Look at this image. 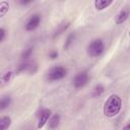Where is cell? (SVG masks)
I'll use <instances>...</instances> for the list:
<instances>
[{
	"instance_id": "obj_2",
	"label": "cell",
	"mask_w": 130,
	"mask_h": 130,
	"mask_svg": "<svg viewBox=\"0 0 130 130\" xmlns=\"http://www.w3.org/2000/svg\"><path fill=\"white\" fill-rule=\"evenodd\" d=\"M105 44L101 39L92 40L86 47V53L90 57H101L105 53Z\"/></svg>"
},
{
	"instance_id": "obj_23",
	"label": "cell",
	"mask_w": 130,
	"mask_h": 130,
	"mask_svg": "<svg viewBox=\"0 0 130 130\" xmlns=\"http://www.w3.org/2000/svg\"><path fill=\"white\" fill-rule=\"evenodd\" d=\"M129 35H130V31H129Z\"/></svg>"
},
{
	"instance_id": "obj_3",
	"label": "cell",
	"mask_w": 130,
	"mask_h": 130,
	"mask_svg": "<svg viewBox=\"0 0 130 130\" xmlns=\"http://www.w3.org/2000/svg\"><path fill=\"white\" fill-rule=\"evenodd\" d=\"M67 75V69L63 66H54L46 74V79L48 81H57L63 79Z\"/></svg>"
},
{
	"instance_id": "obj_5",
	"label": "cell",
	"mask_w": 130,
	"mask_h": 130,
	"mask_svg": "<svg viewBox=\"0 0 130 130\" xmlns=\"http://www.w3.org/2000/svg\"><path fill=\"white\" fill-rule=\"evenodd\" d=\"M41 15L40 14H38V13H35V14H32L28 19H27V21H26V23H25V30H27V31H30V30H34V29H36L38 26H39V24H40V22H41Z\"/></svg>"
},
{
	"instance_id": "obj_12",
	"label": "cell",
	"mask_w": 130,
	"mask_h": 130,
	"mask_svg": "<svg viewBox=\"0 0 130 130\" xmlns=\"http://www.w3.org/2000/svg\"><path fill=\"white\" fill-rule=\"evenodd\" d=\"M11 103V98L8 96V95H4L1 98V101H0V110L3 111L4 109H6Z\"/></svg>"
},
{
	"instance_id": "obj_15",
	"label": "cell",
	"mask_w": 130,
	"mask_h": 130,
	"mask_svg": "<svg viewBox=\"0 0 130 130\" xmlns=\"http://www.w3.org/2000/svg\"><path fill=\"white\" fill-rule=\"evenodd\" d=\"M74 34H70L68 37H67V39H66V42H65V44H64V50H67L70 46H71V44L73 43V40H74Z\"/></svg>"
},
{
	"instance_id": "obj_4",
	"label": "cell",
	"mask_w": 130,
	"mask_h": 130,
	"mask_svg": "<svg viewBox=\"0 0 130 130\" xmlns=\"http://www.w3.org/2000/svg\"><path fill=\"white\" fill-rule=\"evenodd\" d=\"M89 76L85 71L77 73L73 78V86L75 88H81L88 82Z\"/></svg>"
},
{
	"instance_id": "obj_7",
	"label": "cell",
	"mask_w": 130,
	"mask_h": 130,
	"mask_svg": "<svg viewBox=\"0 0 130 130\" xmlns=\"http://www.w3.org/2000/svg\"><path fill=\"white\" fill-rule=\"evenodd\" d=\"M129 15H130V7H129V6H126V7L122 8V9L119 11V13L117 14V16H116V19H115L116 23H117V24H122V23H124V22L128 19Z\"/></svg>"
},
{
	"instance_id": "obj_9",
	"label": "cell",
	"mask_w": 130,
	"mask_h": 130,
	"mask_svg": "<svg viewBox=\"0 0 130 130\" xmlns=\"http://www.w3.org/2000/svg\"><path fill=\"white\" fill-rule=\"evenodd\" d=\"M59 123H60V115L59 114H55V115L51 116V118H50V120L48 122V128L50 130H54V129H56L58 127Z\"/></svg>"
},
{
	"instance_id": "obj_17",
	"label": "cell",
	"mask_w": 130,
	"mask_h": 130,
	"mask_svg": "<svg viewBox=\"0 0 130 130\" xmlns=\"http://www.w3.org/2000/svg\"><path fill=\"white\" fill-rule=\"evenodd\" d=\"M31 53H32V48H27V49H25V50L22 52L21 57H22L23 59H27L28 57H30Z\"/></svg>"
},
{
	"instance_id": "obj_11",
	"label": "cell",
	"mask_w": 130,
	"mask_h": 130,
	"mask_svg": "<svg viewBox=\"0 0 130 130\" xmlns=\"http://www.w3.org/2000/svg\"><path fill=\"white\" fill-rule=\"evenodd\" d=\"M69 26H70V22H65V23L59 24V26L57 27V29H56L55 32H54V38H56L57 36L61 35V34H62L63 31H65Z\"/></svg>"
},
{
	"instance_id": "obj_21",
	"label": "cell",
	"mask_w": 130,
	"mask_h": 130,
	"mask_svg": "<svg viewBox=\"0 0 130 130\" xmlns=\"http://www.w3.org/2000/svg\"><path fill=\"white\" fill-rule=\"evenodd\" d=\"M122 130H130V120L127 122V124L122 128Z\"/></svg>"
},
{
	"instance_id": "obj_1",
	"label": "cell",
	"mask_w": 130,
	"mask_h": 130,
	"mask_svg": "<svg viewBox=\"0 0 130 130\" xmlns=\"http://www.w3.org/2000/svg\"><path fill=\"white\" fill-rule=\"evenodd\" d=\"M122 109V99L119 94H111L104 104L103 113L107 118L116 117Z\"/></svg>"
},
{
	"instance_id": "obj_16",
	"label": "cell",
	"mask_w": 130,
	"mask_h": 130,
	"mask_svg": "<svg viewBox=\"0 0 130 130\" xmlns=\"http://www.w3.org/2000/svg\"><path fill=\"white\" fill-rule=\"evenodd\" d=\"M30 66H31L30 63H22V64H20V65L18 66L17 72H21V71H24V70H28V71H29Z\"/></svg>"
},
{
	"instance_id": "obj_22",
	"label": "cell",
	"mask_w": 130,
	"mask_h": 130,
	"mask_svg": "<svg viewBox=\"0 0 130 130\" xmlns=\"http://www.w3.org/2000/svg\"><path fill=\"white\" fill-rule=\"evenodd\" d=\"M31 1H20V4H22V5H25V4H29Z\"/></svg>"
},
{
	"instance_id": "obj_20",
	"label": "cell",
	"mask_w": 130,
	"mask_h": 130,
	"mask_svg": "<svg viewBox=\"0 0 130 130\" xmlns=\"http://www.w3.org/2000/svg\"><path fill=\"white\" fill-rule=\"evenodd\" d=\"M5 35H6V31L3 27L0 28V42H3L4 39H5Z\"/></svg>"
},
{
	"instance_id": "obj_14",
	"label": "cell",
	"mask_w": 130,
	"mask_h": 130,
	"mask_svg": "<svg viewBox=\"0 0 130 130\" xmlns=\"http://www.w3.org/2000/svg\"><path fill=\"white\" fill-rule=\"evenodd\" d=\"M8 8H9V3L6 1H2L0 3V15L3 16L6 13V11L8 10Z\"/></svg>"
},
{
	"instance_id": "obj_10",
	"label": "cell",
	"mask_w": 130,
	"mask_h": 130,
	"mask_svg": "<svg viewBox=\"0 0 130 130\" xmlns=\"http://www.w3.org/2000/svg\"><path fill=\"white\" fill-rule=\"evenodd\" d=\"M11 118L9 116H3L0 119V130H8L11 125Z\"/></svg>"
},
{
	"instance_id": "obj_6",
	"label": "cell",
	"mask_w": 130,
	"mask_h": 130,
	"mask_svg": "<svg viewBox=\"0 0 130 130\" xmlns=\"http://www.w3.org/2000/svg\"><path fill=\"white\" fill-rule=\"evenodd\" d=\"M51 114L52 112L50 109H43L41 111V113L39 114V120H38V125H37L38 129L43 128L48 123V121L51 118Z\"/></svg>"
},
{
	"instance_id": "obj_19",
	"label": "cell",
	"mask_w": 130,
	"mask_h": 130,
	"mask_svg": "<svg viewBox=\"0 0 130 130\" xmlns=\"http://www.w3.org/2000/svg\"><path fill=\"white\" fill-rule=\"evenodd\" d=\"M58 52L56 51V50H52L50 53H49V58L50 59H52V60H54V59H56L57 57H58Z\"/></svg>"
},
{
	"instance_id": "obj_8",
	"label": "cell",
	"mask_w": 130,
	"mask_h": 130,
	"mask_svg": "<svg viewBox=\"0 0 130 130\" xmlns=\"http://www.w3.org/2000/svg\"><path fill=\"white\" fill-rule=\"evenodd\" d=\"M94 8L99 11L101 10H104L106 8H108L110 5L113 4V1L112 0H96L94 1Z\"/></svg>"
},
{
	"instance_id": "obj_13",
	"label": "cell",
	"mask_w": 130,
	"mask_h": 130,
	"mask_svg": "<svg viewBox=\"0 0 130 130\" xmlns=\"http://www.w3.org/2000/svg\"><path fill=\"white\" fill-rule=\"evenodd\" d=\"M104 90H105V87H104L102 84H98V85H95V86L93 87L92 92H91V96L98 98V96H100V95L104 92Z\"/></svg>"
},
{
	"instance_id": "obj_18",
	"label": "cell",
	"mask_w": 130,
	"mask_h": 130,
	"mask_svg": "<svg viewBox=\"0 0 130 130\" xmlns=\"http://www.w3.org/2000/svg\"><path fill=\"white\" fill-rule=\"evenodd\" d=\"M11 76H12V72H11V71H7V72H5V73L3 74L2 80H3L4 82H8V81L10 80Z\"/></svg>"
}]
</instances>
